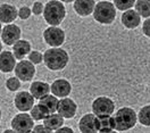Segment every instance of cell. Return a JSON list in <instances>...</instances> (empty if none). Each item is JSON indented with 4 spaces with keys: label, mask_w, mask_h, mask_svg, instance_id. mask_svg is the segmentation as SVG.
Masks as SVG:
<instances>
[{
    "label": "cell",
    "mask_w": 150,
    "mask_h": 133,
    "mask_svg": "<svg viewBox=\"0 0 150 133\" xmlns=\"http://www.w3.org/2000/svg\"><path fill=\"white\" fill-rule=\"evenodd\" d=\"M50 91L57 98H67V96L72 91V86L65 79H58L50 86Z\"/></svg>",
    "instance_id": "12"
},
{
    "label": "cell",
    "mask_w": 150,
    "mask_h": 133,
    "mask_svg": "<svg viewBox=\"0 0 150 133\" xmlns=\"http://www.w3.org/2000/svg\"><path fill=\"white\" fill-rule=\"evenodd\" d=\"M68 54L62 48H50L43 54V62L50 71H60L68 64Z\"/></svg>",
    "instance_id": "1"
},
{
    "label": "cell",
    "mask_w": 150,
    "mask_h": 133,
    "mask_svg": "<svg viewBox=\"0 0 150 133\" xmlns=\"http://www.w3.org/2000/svg\"><path fill=\"white\" fill-rule=\"evenodd\" d=\"M43 40L47 45L51 46V48H59L65 41V32L56 26L47 28L43 31Z\"/></svg>",
    "instance_id": "7"
},
{
    "label": "cell",
    "mask_w": 150,
    "mask_h": 133,
    "mask_svg": "<svg viewBox=\"0 0 150 133\" xmlns=\"http://www.w3.org/2000/svg\"><path fill=\"white\" fill-rule=\"evenodd\" d=\"M18 16V11L15 6L9 4H2L0 6V23L11 24Z\"/></svg>",
    "instance_id": "14"
},
{
    "label": "cell",
    "mask_w": 150,
    "mask_h": 133,
    "mask_svg": "<svg viewBox=\"0 0 150 133\" xmlns=\"http://www.w3.org/2000/svg\"><path fill=\"white\" fill-rule=\"evenodd\" d=\"M43 9H45L43 4H42V2H39V1H38V2H34L33 6H32V8H31L32 13H33L34 15H37V16L41 15V14L43 13Z\"/></svg>",
    "instance_id": "30"
},
{
    "label": "cell",
    "mask_w": 150,
    "mask_h": 133,
    "mask_svg": "<svg viewBox=\"0 0 150 133\" xmlns=\"http://www.w3.org/2000/svg\"><path fill=\"white\" fill-rule=\"evenodd\" d=\"M93 18L100 24H112L116 18V8L110 1L96 2L93 10Z\"/></svg>",
    "instance_id": "4"
},
{
    "label": "cell",
    "mask_w": 150,
    "mask_h": 133,
    "mask_svg": "<svg viewBox=\"0 0 150 133\" xmlns=\"http://www.w3.org/2000/svg\"><path fill=\"white\" fill-rule=\"evenodd\" d=\"M0 120H1V109H0Z\"/></svg>",
    "instance_id": "38"
},
{
    "label": "cell",
    "mask_w": 150,
    "mask_h": 133,
    "mask_svg": "<svg viewBox=\"0 0 150 133\" xmlns=\"http://www.w3.org/2000/svg\"><path fill=\"white\" fill-rule=\"evenodd\" d=\"M21 29L15 24H8L2 28L1 31V40L7 46H14L18 40H21Z\"/></svg>",
    "instance_id": "9"
},
{
    "label": "cell",
    "mask_w": 150,
    "mask_h": 133,
    "mask_svg": "<svg viewBox=\"0 0 150 133\" xmlns=\"http://www.w3.org/2000/svg\"><path fill=\"white\" fill-rule=\"evenodd\" d=\"M97 129L99 132H112L115 129L114 118L112 116L97 117Z\"/></svg>",
    "instance_id": "21"
},
{
    "label": "cell",
    "mask_w": 150,
    "mask_h": 133,
    "mask_svg": "<svg viewBox=\"0 0 150 133\" xmlns=\"http://www.w3.org/2000/svg\"><path fill=\"white\" fill-rule=\"evenodd\" d=\"M16 59L13 52L10 51H2L0 54V72L2 73H10L15 69Z\"/></svg>",
    "instance_id": "16"
},
{
    "label": "cell",
    "mask_w": 150,
    "mask_h": 133,
    "mask_svg": "<svg viewBox=\"0 0 150 133\" xmlns=\"http://www.w3.org/2000/svg\"><path fill=\"white\" fill-rule=\"evenodd\" d=\"M49 92H50V86L47 82L37 81V82H33L30 86V93L34 99H41L45 96L49 95Z\"/></svg>",
    "instance_id": "18"
},
{
    "label": "cell",
    "mask_w": 150,
    "mask_h": 133,
    "mask_svg": "<svg viewBox=\"0 0 150 133\" xmlns=\"http://www.w3.org/2000/svg\"><path fill=\"white\" fill-rule=\"evenodd\" d=\"M43 125L48 127L49 130L54 131V130H58L60 127H63L64 125V118L59 114H50L43 120Z\"/></svg>",
    "instance_id": "20"
},
{
    "label": "cell",
    "mask_w": 150,
    "mask_h": 133,
    "mask_svg": "<svg viewBox=\"0 0 150 133\" xmlns=\"http://www.w3.org/2000/svg\"><path fill=\"white\" fill-rule=\"evenodd\" d=\"M79 130L81 133H98L97 116L93 114H85L79 121Z\"/></svg>",
    "instance_id": "13"
},
{
    "label": "cell",
    "mask_w": 150,
    "mask_h": 133,
    "mask_svg": "<svg viewBox=\"0 0 150 133\" xmlns=\"http://www.w3.org/2000/svg\"><path fill=\"white\" fill-rule=\"evenodd\" d=\"M74 10L80 16H89L91 13H93L96 7L94 0H76L73 4Z\"/></svg>",
    "instance_id": "15"
},
{
    "label": "cell",
    "mask_w": 150,
    "mask_h": 133,
    "mask_svg": "<svg viewBox=\"0 0 150 133\" xmlns=\"http://www.w3.org/2000/svg\"><path fill=\"white\" fill-rule=\"evenodd\" d=\"M112 4H114L116 9L126 11V10L131 9L132 7L135 5V1L134 0H115Z\"/></svg>",
    "instance_id": "26"
},
{
    "label": "cell",
    "mask_w": 150,
    "mask_h": 133,
    "mask_svg": "<svg viewBox=\"0 0 150 133\" xmlns=\"http://www.w3.org/2000/svg\"><path fill=\"white\" fill-rule=\"evenodd\" d=\"M2 52V45H1V42H0V54Z\"/></svg>",
    "instance_id": "35"
},
{
    "label": "cell",
    "mask_w": 150,
    "mask_h": 133,
    "mask_svg": "<svg viewBox=\"0 0 150 133\" xmlns=\"http://www.w3.org/2000/svg\"><path fill=\"white\" fill-rule=\"evenodd\" d=\"M31 52V43L28 40H18L13 46V55L15 59L23 60V58Z\"/></svg>",
    "instance_id": "19"
},
{
    "label": "cell",
    "mask_w": 150,
    "mask_h": 133,
    "mask_svg": "<svg viewBox=\"0 0 150 133\" xmlns=\"http://www.w3.org/2000/svg\"><path fill=\"white\" fill-rule=\"evenodd\" d=\"M138 121L144 126H150V105L143 106L139 110Z\"/></svg>",
    "instance_id": "25"
},
{
    "label": "cell",
    "mask_w": 150,
    "mask_h": 133,
    "mask_svg": "<svg viewBox=\"0 0 150 133\" xmlns=\"http://www.w3.org/2000/svg\"><path fill=\"white\" fill-rule=\"evenodd\" d=\"M30 116L33 118V121H41V120H45L47 116L50 115V113L48 112V109L42 106L41 104H38L35 106H33V108L30 110Z\"/></svg>",
    "instance_id": "24"
},
{
    "label": "cell",
    "mask_w": 150,
    "mask_h": 133,
    "mask_svg": "<svg viewBox=\"0 0 150 133\" xmlns=\"http://www.w3.org/2000/svg\"><path fill=\"white\" fill-rule=\"evenodd\" d=\"M34 127V121L28 113H21L11 120V129L17 133H31Z\"/></svg>",
    "instance_id": "6"
},
{
    "label": "cell",
    "mask_w": 150,
    "mask_h": 133,
    "mask_svg": "<svg viewBox=\"0 0 150 133\" xmlns=\"http://www.w3.org/2000/svg\"><path fill=\"white\" fill-rule=\"evenodd\" d=\"M14 105L18 110L23 112V113H26L33 108L34 98L28 91H19L18 93L15 96Z\"/></svg>",
    "instance_id": "10"
},
{
    "label": "cell",
    "mask_w": 150,
    "mask_h": 133,
    "mask_svg": "<svg viewBox=\"0 0 150 133\" xmlns=\"http://www.w3.org/2000/svg\"><path fill=\"white\" fill-rule=\"evenodd\" d=\"M57 112L63 118H67V120L73 118L77 112V105L71 98H63L58 103Z\"/></svg>",
    "instance_id": "11"
},
{
    "label": "cell",
    "mask_w": 150,
    "mask_h": 133,
    "mask_svg": "<svg viewBox=\"0 0 150 133\" xmlns=\"http://www.w3.org/2000/svg\"><path fill=\"white\" fill-rule=\"evenodd\" d=\"M31 133H32V132H31Z\"/></svg>",
    "instance_id": "39"
},
{
    "label": "cell",
    "mask_w": 150,
    "mask_h": 133,
    "mask_svg": "<svg viewBox=\"0 0 150 133\" xmlns=\"http://www.w3.org/2000/svg\"><path fill=\"white\" fill-rule=\"evenodd\" d=\"M31 14H32V10H31V8H28V6H23L18 9V17L21 19L30 18Z\"/></svg>",
    "instance_id": "29"
},
{
    "label": "cell",
    "mask_w": 150,
    "mask_h": 133,
    "mask_svg": "<svg viewBox=\"0 0 150 133\" xmlns=\"http://www.w3.org/2000/svg\"><path fill=\"white\" fill-rule=\"evenodd\" d=\"M2 133H17V132H15L13 129H8V130H5Z\"/></svg>",
    "instance_id": "34"
},
{
    "label": "cell",
    "mask_w": 150,
    "mask_h": 133,
    "mask_svg": "<svg viewBox=\"0 0 150 133\" xmlns=\"http://www.w3.org/2000/svg\"><path fill=\"white\" fill-rule=\"evenodd\" d=\"M15 75L19 81L30 82L35 75V67L28 60H21L15 66Z\"/></svg>",
    "instance_id": "8"
},
{
    "label": "cell",
    "mask_w": 150,
    "mask_h": 133,
    "mask_svg": "<svg viewBox=\"0 0 150 133\" xmlns=\"http://www.w3.org/2000/svg\"><path fill=\"white\" fill-rule=\"evenodd\" d=\"M1 31H2V26H1V23H0V34H1Z\"/></svg>",
    "instance_id": "37"
},
{
    "label": "cell",
    "mask_w": 150,
    "mask_h": 133,
    "mask_svg": "<svg viewBox=\"0 0 150 133\" xmlns=\"http://www.w3.org/2000/svg\"><path fill=\"white\" fill-rule=\"evenodd\" d=\"M58 103H59V100H58L57 97H55L54 95L45 96V97L41 98L40 101H39V104H41L42 106H45L50 114H55V113L57 112Z\"/></svg>",
    "instance_id": "22"
},
{
    "label": "cell",
    "mask_w": 150,
    "mask_h": 133,
    "mask_svg": "<svg viewBox=\"0 0 150 133\" xmlns=\"http://www.w3.org/2000/svg\"><path fill=\"white\" fill-rule=\"evenodd\" d=\"M142 32L146 37L150 38V18H147L142 25Z\"/></svg>",
    "instance_id": "32"
},
{
    "label": "cell",
    "mask_w": 150,
    "mask_h": 133,
    "mask_svg": "<svg viewBox=\"0 0 150 133\" xmlns=\"http://www.w3.org/2000/svg\"><path fill=\"white\" fill-rule=\"evenodd\" d=\"M32 133H52V131L49 130L48 127H46L43 124H39V125L33 127Z\"/></svg>",
    "instance_id": "31"
},
{
    "label": "cell",
    "mask_w": 150,
    "mask_h": 133,
    "mask_svg": "<svg viewBox=\"0 0 150 133\" xmlns=\"http://www.w3.org/2000/svg\"><path fill=\"white\" fill-rule=\"evenodd\" d=\"M92 114L97 117L110 116L115 110V104L108 97H98L91 105Z\"/></svg>",
    "instance_id": "5"
},
{
    "label": "cell",
    "mask_w": 150,
    "mask_h": 133,
    "mask_svg": "<svg viewBox=\"0 0 150 133\" xmlns=\"http://www.w3.org/2000/svg\"><path fill=\"white\" fill-rule=\"evenodd\" d=\"M55 133H74V132H73V130H72L71 127H66V126H64V127H60V129L56 130V132Z\"/></svg>",
    "instance_id": "33"
},
{
    "label": "cell",
    "mask_w": 150,
    "mask_h": 133,
    "mask_svg": "<svg viewBox=\"0 0 150 133\" xmlns=\"http://www.w3.org/2000/svg\"><path fill=\"white\" fill-rule=\"evenodd\" d=\"M134 7L140 17L150 18V0H138L135 1Z\"/></svg>",
    "instance_id": "23"
},
{
    "label": "cell",
    "mask_w": 150,
    "mask_h": 133,
    "mask_svg": "<svg viewBox=\"0 0 150 133\" xmlns=\"http://www.w3.org/2000/svg\"><path fill=\"white\" fill-rule=\"evenodd\" d=\"M6 88H7L9 91H17L19 88H21V81H19L16 76L9 77V79L6 81Z\"/></svg>",
    "instance_id": "27"
},
{
    "label": "cell",
    "mask_w": 150,
    "mask_h": 133,
    "mask_svg": "<svg viewBox=\"0 0 150 133\" xmlns=\"http://www.w3.org/2000/svg\"><path fill=\"white\" fill-rule=\"evenodd\" d=\"M112 118L115 123V129L120 132L131 130L132 127H134L138 121L137 113L134 112V109H132L130 107H123L121 109H118Z\"/></svg>",
    "instance_id": "3"
},
{
    "label": "cell",
    "mask_w": 150,
    "mask_h": 133,
    "mask_svg": "<svg viewBox=\"0 0 150 133\" xmlns=\"http://www.w3.org/2000/svg\"><path fill=\"white\" fill-rule=\"evenodd\" d=\"M99 133H118V132H115V131H112V132H99Z\"/></svg>",
    "instance_id": "36"
},
{
    "label": "cell",
    "mask_w": 150,
    "mask_h": 133,
    "mask_svg": "<svg viewBox=\"0 0 150 133\" xmlns=\"http://www.w3.org/2000/svg\"><path fill=\"white\" fill-rule=\"evenodd\" d=\"M141 17L134 9H129L124 11L122 15V24L126 29H135L139 26Z\"/></svg>",
    "instance_id": "17"
},
{
    "label": "cell",
    "mask_w": 150,
    "mask_h": 133,
    "mask_svg": "<svg viewBox=\"0 0 150 133\" xmlns=\"http://www.w3.org/2000/svg\"><path fill=\"white\" fill-rule=\"evenodd\" d=\"M42 60H43V54H41L40 51L34 50V51H31V52L28 54V62L32 63L33 65H35V64H37V65L38 64H41Z\"/></svg>",
    "instance_id": "28"
},
{
    "label": "cell",
    "mask_w": 150,
    "mask_h": 133,
    "mask_svg": "<svg viewBox=\"0 0 150 133\" xmlns=\"http://www.w3.org/2000/svg\"><path fill=\"white\" fill-rule=\"evenodd\" d=\"M66 16L65 6L62 1L51 0L48 1L43 9V17L50 26H58Z\"/></svg>",
    "instance_id": "2"
}]
</instances>
